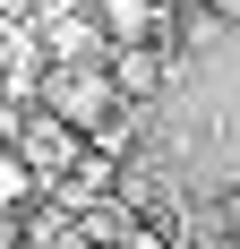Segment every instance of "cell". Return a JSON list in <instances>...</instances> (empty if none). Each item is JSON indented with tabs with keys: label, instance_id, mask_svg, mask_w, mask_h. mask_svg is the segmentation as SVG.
<instances>
[{
	"label": "cell",
	"instance_id": "7a4b0ae2",
	"mask_svg": "<svg viewBox=\"0 0 240 249\" xmlns=\"http://www.w3.org/2000/svg\"><path fill=\"white\" fill-rule=\"evenodd\" d=\"M103 69H112L120 103H146L154 86H163V52H154V35H146V43H112V52H103Z\"/></svg>",
	"mask_w": 240,
	"mask_h": 249
},
{
	"label": "cell",
	"instance_id": "3957f363",
	"mask_svg": "<svg viewBox=\"0 0 240 249\" xmlns=\"http://www.w3.org/2000/svg\"><path fill=\"white\" fill-rule=\"evenodd\" d=\"M95 18H103V35H112V43H146V35H154V0H95Z\"/></svg>",
	"mask_w": 240,
	"mask_h": 249
},
{
	"label": "cell",
	"instance_id": "6da1fadb",
	"mask_svg": "<svg viewBox=\"0 0 240 249\" xmlns=\"http://www.w3.org/2000/svg\"><path fill=\"white\" fill-rule=\"evenodd\" d=\"M43 112L69 121L77 138H95V129L120 112V86H112L103 60H43Z\"/></svg>",
	"mask_w": 240,
	"mask_h": 249
},
{
	"label": "cell",
	"instance_id": "277c9868",
	"mask_svg": "<svg viewBox=\"0 0 240 249\" xmlns=\"http://www.w3.org/2000/svg\"><path fill=\"white\" fill-rule=\"evenodd\" d=\"M206 9H215V18H223V26H240V0H206Z\"/></svg>",
	"mask_w": 240,
	"mask_h": 249
}]
</instances>
